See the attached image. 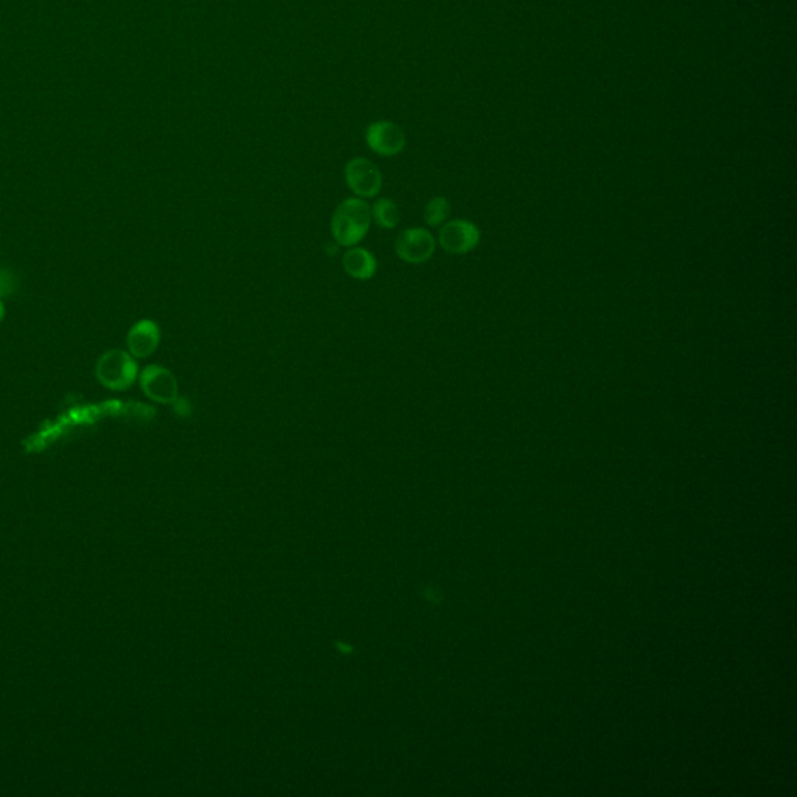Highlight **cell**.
I'll use <instances>...</instances> for the list:
<instances>
[{
	"instance_id": "6da1fadb",
	"label": "cell",
	"mask_w": 797,
	"mask_h": 797,
	"mask_svg": "<svg viewBox=\"0 0 797 797\" xmlns=\"http://www.w3.org/2000/svg\"><path fill=\"white\" fill-rule=\"evenodd\" d=\"M137 363L133 355L122 349L108 351L97 363V377L106 388L114 391H123L137 379Z\"/></svg>"
},
{
	"instance_id": "7a4b0ae2",
	"label": "cell",
	"mask_w": 797,
	"mask_h": 797,
	"mask_svg": "<svg viewBox=\"0 0 797 797\" xmlns=\"http://www.w3.org/2000/svg\"><path fill=\"white\" fill-rule=\"evenodd\" d=\"M437 251V238L425 228H408L398 232L394 252L402 262L410 265L429 262Z\"/></svg>"
},
{
	"instance_id": "3957f363",
	"label": "cell",
	"mask_w": 797,
	"mask_h": 797,
	"mask_svg": "<svg viewBox=\"0 0 797 797\" xmlns=\"http://www.w3.org/2000/svg\"><path fill=\"white\" fill-rule=\"evenodd\" d=\"M480 229L468 220H447L437 234V244L452 256H463L474 251L480 244Z\"/></svg>"
},
{
	"instance_id": "277c9868",
	"label": "cell",
	"mask_w": 797,
	"mask_h": 797,
	"mask_svg": "<svg viewBox=\"0 0 797 797\" xmlns=\"http://www.w3.org/2000/svg\"><path fill=\"white\" fill-rule=\"evenodd\" d=\"M344 180L351 192L359 198L369 199L379 195L383 186L380 168L368 158H354L344 167Z\"/></svg>"
},
{
	"instance_id": "5b68a950",
	"label": "cell",
	"mask_w": 797,
	"mask_h": 797,
	"mask_svg": "<svg viewBox=\"0 0 797 797\" xmlns=\"http://www.w3.org/2000/svg\"><path fill=\"white\" fill-rule=\"evenodd\" d=\"M139 382H141V388L145 392V396L158 404L172 406L174 398L180 396L178 380L167 368L159 367V365H150V367L143 368Z\"/></svg>"
},
{
	"instance_id": "8992f818",
	"label": "cell",
	"mask_w": 797,
	"mask_h": 797,
	"mask_svg": "<svg viewBox=\"0 0 797 797\" xmlns=\"http://www.w3.org/2000/svg\"><path fill=\"white\" fill-rule=\"evenodd\" d=\"M365 139L368 147L371 148L375 155L383 158L400 155L406 145L404 129L390 120H377L371 123L368 127Z\"/></svg>"
},
{
	"instance_id": "52a82bcc",
	"label": "cell",
	"mask_w": 797,
	"mask_h": 797,
	"mask_svg": "<svg viewBox=\"0 0 797 797\" xmlns=\"http://www.w3.org/2000/svg\"><path fill=\"white\" fill-rule=\"evenodd\" d=\"M161 341L159 326L151 320H141L129 329L127 343L129 354L135 359H147L155 352Z\"/></svg>"
},
{
	"instance_id": "ba28073f",
	"label": "cell",
	"mask_w": 797,
	"mask_h": 797,
	"mask_svg": "<svg viewBox=\"0 0 797 797\" xmlns=\"http://www.w3.org/2000/svg\"><path fill=\"white\" fill-rule=\"evenodd\" d=\"M343 270L355 281H369L377 273V259L363 246H352L343 254Z\"/></svg>"
},
{
	"instance_id": "9c48e42d",
	"label": "cell",
	"mask_w": 797,
	"mask_h": 797,
	"mask_svg": "<svg viewBox=\"0 0 797 797\" xmlns=\"http://www.w3.org/2000/svg\"><path fill=\"white\" fill-rule=\"evenodd\" d=\"M330 232L334 237L335 244L344 248H352L360 244L363 238L367 237L368 231L361 229L360 226L355 225L354 221L344 217L343 213L335 211L330 220Z\"/></svg>"
},
{
	"instance_id": "30bf717a",
	"label": "cell",
	"mask_w": 797,
	"mask_h": 797,
	"mask_svg": "<svg viewBox=\"0 0 797 797\" xmlns=\"http://www.w3.org/2000/svg\"><path fill=\"white\" fill-rule=\"evenodd\" d=\"M335 211L343 213L351 221H354L355 225L360 226L361 229L369 231L371 223H373V215H371V206L368 205L367 199L359 198V197L343 199Z\"/></svg>"
},
{
	"instance_id": "8fae6325",
	"label": "cell",
	"mask_w": 797,
	"mask_h": 797,
	"mask_svg": "<svg viewBox=\"0 0 797 797\" xmlns=\"http://www.w3.org/2000/svg\"><path fill=\"white\" fill-rule=\"evenodd\" d=\"M371 215L375 225L383 229H394L400 223V209L390 198H380L371 207Z\"/></svg>"
},
{
	"instance_id": "7c38bea8",
	"label": "cell",
	"mask_w": 797,
	"mask_h": 797,
	"mask_svg": "<svg viewBox=\"0 0 797 797\" xmlns=\"http://www.w3.org/2000/svg\"><path fill=\"white\" fill-rule=\"evenodd\" d=\"M451 201L445 197H433L424 209V220L430 228H441L451 217Z\"/></svg>"
},
{
	"instance_id": "4fadbf2b",
	"label": "cell",
	"mask_w": 797,
	"mask_h": 797,
	"mask_svg": "<svg viewBox=\"0 0 797 797\" xmlns=\"http://www.w3.org/2000/svg\"><path fill=\"white\" fill-rule=\"evenodd\" d=\"M172 406H174V412L176 413L180 418H189L193 413L192 402L187 398H180V396H178V398H174V402Z\"/></svg>"
},
{
	"instance_id": "5bb4252c",
	"label": "cell",
	"mask_w": 797,
	"mask_h": 797,
	"mask_svg": "<svg viewBox=\"0 0 797 797\" xmlns=\"http://www.w3.org/2000/svg\"><path fill=\"white\" fill-rule=\"evenodd\" d=\"M13 290V281L7 271H0V295H10Z\"/></svg>"
},
{
	"instance_id": "9a60e30c",
	"label": "cell",
	"mask_w": 797,
	"mask_h": 797,
	"mask_svg": "<svg viewBox=\"0 0 797 797\" xmlns=\"http://www.w3.org/2000/svg\"><path fill=\"white\" fill-rule=\"evenodd\" d=\"M2 318H4V307H2V303H0V321H2Z\"/></svg>"
}]
</instances>
